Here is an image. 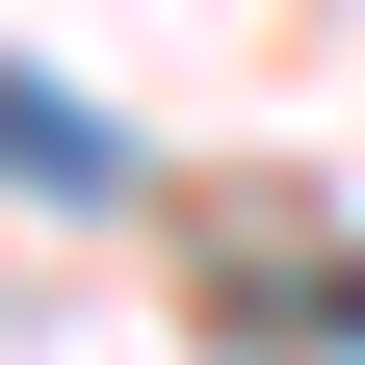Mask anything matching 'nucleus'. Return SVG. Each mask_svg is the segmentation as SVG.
I'll return each instance as SVG.
<instances>
[{
	"mask_svg": "<svg viewBox=\"0 0 365 365\" xmlns=\"http://www.w3.org/2000/svg\"><path fill=\"white\" fill-rule=\"evenodd\" d=\"M209 313H235V339H287V365H365V235L235 209V235H209Z\"/></svg>",
	"mask_w": 365,
	"mask_h": 365,
	"instance_id": "f257e3e1",
	"label": "nucleus"
},
{
	"mask_svg": "<svg viewBox=\"0 0 365 365\" xmlns=\"http://www.w3.org/2000/svg\"><path fill=\"white\" fill-rule=\"evenodd\" d=\"M0 182H53V209H78V182H130V157H105L78 78H0Z\"/></svg>",
	"mask_w": 365,
	"mask_h": 365,
	"instance_id": "f03ea898",
	"label": "nucleus"
}]
</instances>
